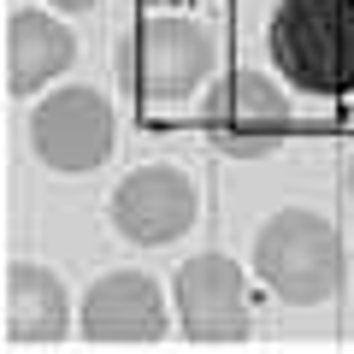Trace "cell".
I'll list each match as a JSON object with an SVG mask.
<instances>
[{"label":"cell","mask_w":354,"mask_h":354,"mask_svg":"<svg viewBox=\"0 0 354 354\" xmlns=\"http://www.w3.org/2000/svg\"><path fill=\"white\" fill-rule=\"evenodd\" d=\"M272 59L307 95H354V0H278Z\"/></svg>","instance_id":"6da1fadb"},{"label":"cell","mask_w":354,"mask_h":354,"mask_svg":"<svg viewBox=\"0 0 354 354\" xmlns=\"http://www.w3.org/2000/svg\"><path fill=\"white\" fill-rule=\"evenodd\" d=\"M213 71V36L195 18H148L130 48V83L148 101H183Z\"/></svg>","instance_id":"5b68a950"},{"label":"cell","mask_w":354,"mask_h":354,"mask_svg":"<svg viewBox=\"0 0 354 354\" xmlns=\"http://www.w3.org/2000/svg\"><path fill=\"white\" fill-rule=\"evenodd\" d=\"M71 307L48 266H6V342L12 348H48L65 337Z\"/></svg>","instance_id":"9c48e42d"},{"label":"cell","mask_w":354,"mask_h":354,"mask_svg":"<svg viewBox=\"0 0 354 354\" xmlns=\"http://www.w3.org/2000/svg\"><path fill=\"white\" fill-rule=\"evenodd\" d=\"M348 189H354V165H348Z\"/></svg>","instance_id":"4fadbf2b"},{"label":"cell","mask_w":354,"mask_h":354,"mask_svg":"<svg viewBox=\"0 0 354 354\" xmlns=\"http://www.w3.org/2000/svg\"><path fill=\"white\" fill-rule=\"evenodd\" d=\"M77 319H83V337L95 348H142V342L165 337L160 283L142 278V272H106L101 283H88Z\"/></svg>","instance_id":"52a82bcc"},{"label":"cell","mask_w":354,"mask_h":354,"mask_svg":"<svg viewBox=\"0 0 354 354\" xmlns=\"http://www.w3.org/2000/svg\"><path fill=\"white\" fill-rule=\"evenodd\" d=\"M53 6H65V12H88L95 0H53Z\"/></svg>","instance_id":"8fae6325"},{"label":"cell","mask_w":354,"mask_h":354,"mask_svg":"<svg viewBox=\"0 0 354 354\" xmlns=\"http://www.w3.org/2000/svg\"><path fill=\"white\" fill-rule=\"evenodd\" d=\"M113 225H118V236L142 242V248H160V242L183 236L195 225V183L177 165H142V171H130L118 183Z\"/></svg>","instance_id":"ba28073f"},{"label":"cell","mask_w":354,"mask_h":354,"mask_svg":"<svg viewBox=\"0 0 354 354\" xmlns=\"http://www.w3.org/2000/svg\"><path fill=\"white\" fill-rule=\"evenodd\" d=\"M177 319H183V337L201 342V348H230V342H248V283H242V266L230 254H195L177 272Z\"/></svg>","instance_id":"277c9868"},{"label":"cell","mask_w":354,"mask_h":354,"mask_svg":"<svg viewBox=\"0 0 354 354\" xmlns=\"http://www.w3.org/2000/svg\"><path fill=\"white\" fill-rule=\"evenodd\" d=\"M148 6H171V0H148Z\"/></svg>","instance_id":"7c38bea8"},{"label":"cell","mask_w":354,"mask_h":354,"mask_svg":"<svg viewBox=\"0 0 354 354\" xmlns=\"http://www.w3.org/2000/svg\"><path fill=\"white\" fill-rule=\"evenodd\" d=\"M254 266H260V283H272L283 301L313 307L330 301L342 283V242L330 218L307 213V207H283L254 236Z\"/></svg>","instance_id":"7a4b0ae2"},{"label":"cell","mask_w":354,"mask_h":354,"mask_svg":"<svg viewBox=\"0 0 354 354\" xmlns=\"http://www.w3.org/2000/svg\"><path fill=\"white\" fill-rule=\"evenodd\" d=\"M30 142L59 171H95L113 153V106L101 88H59L30 113Z\"/></svg>","instance_id":"8992f818"},{"label":"cell","mask_w":354,"mask_h":354,"mask_svg":"<svg viewBox=\"0 0 354 354\" xmlns=\"http://www.w3.org/2000/svg\"><path fill=\"white\" fill-rule=\"evenodd\" d=\"M201 124L225 153L254 160V153H272L290 136L295 113L278 95V83H266L260 71H225L213 83V95H207V106H201Z\"/></svg>","instance_id":"3957f363"},{"label":"cell","mask_w":354,"mask_h":354,"mask_svg":"<svg viewBox=\"0 0 354 354\" xmlns=\"http://www.w3.org/2000/svg\"><path fill=\"white\" fill-rule=\"evenodd\" d=\"M77 59V41L48 12H12L6 18V95H36L41 83Z\"/></svg>","instance_id":"30bf717a"}]
</instances>
